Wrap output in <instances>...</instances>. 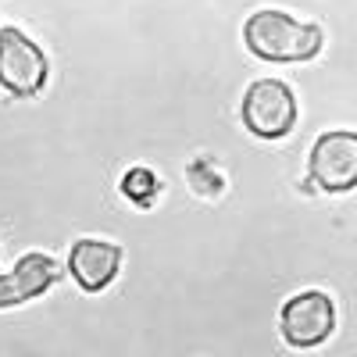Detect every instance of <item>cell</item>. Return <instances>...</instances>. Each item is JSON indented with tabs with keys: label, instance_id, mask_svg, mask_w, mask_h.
<instances>
[{
	"label": "cell",
	"instance_id": "6da1fadb",
	"mask_svg": "<svg viewBox=\"0 0 357 357\" xmlns=\"http://www.w3.org/2000/svg\"><path fill=\"white\" fill-rule=\"evenodd\" d=\"M243 40H247L250 54H257L261 61L293 65V61H311L321 50V29L307 25V22H296L286 11L264 8V11L247 18Z\"/></svg>",
	"mask_w": 357,
	"mask_h": 357
},
{
	"label": "cell",
	"instance_id": "7a4b0ae2",
	"mask_svg": "<svg viewBox=\"0 0 357 357\" xmlns=\"http://www.w3.org/2000/svg\"><path fill=\"white\" fill-rule=\"evenodd\" d=\"M243 126L261 139H282L296 122V97L279 79H257L243 93Z\"/></svg>",
	"mask_w": 357,
	"mask_h": 357
},
{
	"label": "cell",
	"instance_id": "3957f363",
	"mask_svg": "<svg viewBox=\"0 0 357 357\" xmlns=\"http://www.w3.org/2000/svg\"><path fill=\"white\" fill-rule=\"evenodd\" d=\"M333 325H336V307L329 301V293H321V289H304L282 304L279 329H282V340L296 350L325 343Z\"/></svg>",
	"mask_w": 357,
	"mask_h": 357
},
{
	"label": "cell",
	"instance_id": "277c9868",
	"mask_svg": "<svg viewBox=\"0 0 357 357\" xmlns=\"http://www.w3.org/2000/svg\"><path fill=\"white\" fill-rule=\"evenodd\" d=\"M47 82V57L22 29L0 33V86L15 97H33Z\"/></svg>",
	"mask_w": 357,
	"mask_h": 357
},
{
	"label": "cell",
	"instance_id": "5b68a950",
	"mask_svg": "<svg viewBox=\"0 0 357 357\" xmlns=\"http://www.w3.org/2000/svg\"><path fill=\"white\" fill-rule=\"evenodd\" d=\"M311 178L325 193H347L357 186V132L336 129L318 136L311 151Z\"/></svg>",
	"mask_w": 357,
	"mask_h": 357
},
{
	"label": "cell",
	"instance_id": "8992f818",
	"mask_svg": "<svg viewBox=\"0 0 357 357\" xmlns=\"http://www.w3.org/2000/svg\"><path fill=\"white\" fill-rule=\"evenodd\" d=\"M57 275H61V264L47 254H25L8 275H0V307H15L25 304L33 296L47 293Z\"/></svg>",
	"mask_w": 357,
	"mask_h": 357
},
{
	"label": "cell",
	"instance_id": "52a82bcc",
	"mask_svg": "<svg viewBox=\"0 0 357 357\" xmlns=\"http://www.w3.org/2000/svg\"><path fill=\"white\" fill-rule=\"evenodd\" d=\"M122 268V247L104 243V240H79L68 254V272L72 279L89 289V293H100Z\"/></svg>",
	"mask_w": 357,
	"mask_h": 357
},
{
	"label": "cell",
	"instance_id": "ba28073f",
	"mask_svg": "<svg viewBox=\"0 0 357 357\" xmlns=\"http://www.w3.org/2000/svg\"><path fill=\"white\" fill-rule=\"evenodd\" d=\"M122 193L132 200V204H151L154 197H158V175L151 172V168H132V172H126V178H122Z\"/></svg>",
	"mask_w": 357,
	"mask_h": 357
}]
</instances>
